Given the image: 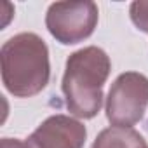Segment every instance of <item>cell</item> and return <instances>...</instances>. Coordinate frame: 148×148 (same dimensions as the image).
I'll use <instances>...</instances> for the list:
<instances>
[{
	"label": "cell",
	"mask_w": 148,
	"mask_h": 148,
	"mask_svg": "<svg viewBox=\"0 0 148 148\" xmlns=\"http://www.w3.org/2000/svg\"><path fill=\"white\" fill-rule=\"evenodd\" d=\"M112 71L108 54L96 45L68 56L61 89L66 108L77 119H94L103 106V87Z\"/></svg>",
	"instance_id": "obj_1"
},
{
	"label": "cell",
	"mask_w": 148,
	"mask_h": 148,
	"mask_svg": "<svg viewBox=\"0 0 148 148\" xmlns=\"http://www.w3.org/2000/svg\"><path fill=\"white\" fill-rule=\"evenodd\" d=\"M86 125L70 115L47 117L26 139L28 148H84Z\"/></svg>",
	"instance_id": "obj_5"
},
{
	"label": "cell",
	"mask_w": 148,
	"mask_h": 148,
	"mask_svg": "<svg viewBox=\"0 0 148 148\" xmlns=\"http://www.w3.org/2000/svg\"><path fill=\"white\" fill-rule=\"evenodd\" d=\"M148 106V77L139 71H125L113 80L106 96V119L117 127L136 125Z\"/></svg>",
	"instance_id": "obj_3"
},
{
	"label": "cell",
	"mask_w": 148,
	"mask_h": 148,
	"mask_svg": "<svg viewBox=\"0 0 148 148\" xmlns=\"http://www.w3.org/2000/svg\"><path fill=\"white\" fill-rule=\"evenodd\" d=\"M129 16L138 30L148 33V2H145V0L132 2L129 7Z\"/></svg>",
	"instance_id": "obj_7"
},
{
	"label": "cell",
	"mask_w": 148,
	"mask_h": 148,
	"mask_svg": "<svg viewBox=\"0 0 148 148\" xmlns=\"http://www.w3.org/2000/svg\"><path fill=\"white\" fill-rule=\"evenodd\" d=\"M99 9L94 2H54L45 14L49 33L63 45H75L89 38L98 25Z\"/></svg>",
	"instance_id": "obj_4"
},
{
	"label": "cell",
	"mask_w": 148,
	"mask_h": 148,
	"mask_svg": "<svg viewBox=\"0 0 148 148\" xmlns=\"http://www.w3.org/2000/svg\"><path fill=\"white\" fill-rule=\"evenodd\" d=\"M0 148H28L26 141L16 139V138H2L0 139Z\"/></svg>",
	"instance_id": "obj_8"
},
{
	"label": "cell",
	"mask_w": 148,
	"mask_h": 148,
	"mask_svg": "<svg viewBox=\"0 0 148 148\" xmlns=\"http://www.w3.org/2000/svg\"><path fill=\"white\" fill-rule=\"evenodd\" d=\"M0 61L2 82L14 98H32L47 87L51 79L49 49L37 33L23 32L4 42Z\"/></svg>",
	"instance_id": "obj_2"
},
{
	"label": "cell",
	"mask_w": 148,
	"mask_h": 148,
	"mask_svg": "<svg viewBox=\"0 0 148 148\" xmlns=\"http://www.w3.org/2000/svg\"><path fill=\"white\" fill-rule=\"evenodd\" d=\"M146 139L132 127H106L103 129L91 148H145Z\"/></svg>",
	"instance_id": "obj_6"
},
{
	"label": "cell",
	"mask_w": 148,
	"mask_h": 148,
	"mask_svg": "<svg viewBox=\"0 0 148 148\" xmlns=\"http://www.w3.org/2000/svg\"><path fill=\"white\" fill-rule=\"evenodd\" d=\"M145 148H148V146H145Z\"/></svg>",
	"instance_id": "obj_9"
}]
</instances>
